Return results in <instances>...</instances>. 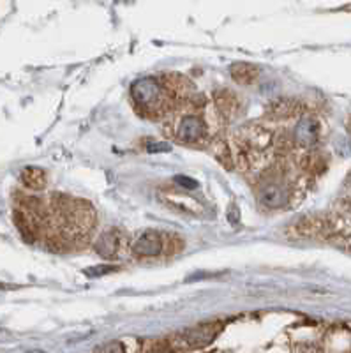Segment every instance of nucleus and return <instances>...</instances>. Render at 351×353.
Masks as SVG:
<instances>
[{
  "label": "nucleus",
  "instance_id": "f257e3e1",
  "mask_svg": "<svg viewBox=\"0 0 351 353\" xmlns=\"http://www.w3.org/2000/svg\"><path fill=\"white\" fill-rule=\"evenodd\" d=\"M131 94L134 101L141 106L154 105L161 96V87L154 78H141L134 81L131 88Z\"/></svg>",
  "mask_w": 351,
  "mask_h": 353
},
{
  "label": "nucleus",
  "instance_id": "f03ea898",
  "mask_svg": "<svg viewBox=\"0 0 351 353\" xmlns=\"http://www.w3.org/2000/svg\"><path fill=\"white\" fill-rule=\"evenodd\" d=\"M259 200L268 209H279L290 201V188L283 182H270L261 189Z\"/></svg>",
  "mask_w": 351,
  "mask_h": 353
},
{
  "label": "nucleus",
  "instance_id": "7ed1b4c3",
  "mask_svg": "<svg viewBox=\"0 0 351 353\" xmlns=\"http://www.w3.org/2000/svg\"><path fill=\"white\" fill-rule=\"evenodd\" d=\"M319 132H321L319 131V122L316 121L314 117H303L295 125L293 138L302 147H312L319 141Z\"/></svg>",
  "mask_w": 351,
  "mask_h": 353
},
{
  "label": "nucleus",
  "instance_id": "20e7f679",
  "mask_svg": "<svg viewBox=\"0 0 351 353\" xmlns=\"http://www.w3.org/2000/svg\"><path fill=\"white\" fill-rule=\"evenodd\" d=\"M219 332V323H208V325L194 327L180 334V341L188 346H205L214 339Z\"/></svg>",
  "mask_w": 351,
  "mask_h": 353
},
{
  "label": "nucleus",
  "instance_id": "39448f33",
  "mask_svg": "<svg viewBox=\"0 0 351 353\" xmlns=\"http://www.w3.org/2000/svg\"><path fill=\"white\" fill-rule=\"evenodd\" d=\"M136 256H157L163 251V239L156 232H145L134 244Z\"/></svg>",
  "mask_w": 351,
  "mask_h": 353
},
{
  "label": "nucleus",
  "instance_id": "423d86ee",
  "mask_svg": "<svg viewBox=\"0 0 351 353\" xmlns=\"http://www.w3.org/2000/svg\"><path fill=\"white\" fill-rule=\"evenodd\" d=\"M203 132H205V124L200 117L189 115V117H184V119L180 121L177 134H179V138L182 141L191 143V141L200 140V138L203 137Z\"/></svg>",
  "mask_w": 351,
  "mask_h": 353
},
{
  "label": "nucleus",
  "instance_id": "0eeeda50",
  "mask_svg": "<svg viewBox=\"0 0 351 353\" xmlns=\"http://www.w3.org/2000/svg\"><path fill=\"white\" fill-rule=\"evenodd\" d=\"M96 251L103 258H115L117 251H119V239L115 233H104L103 237L97 241Z\"/></svg>",
  "mask_w": 351,
  "mask_h": 353
},
{
  "label": "nucleus",
  "instance_id": "6e6552de",
  "mask_svg": "<svg viewBox=\"0 0 351 353\" xmlns=\"http://www.w3.org/2000/svg\"><path fill=\"white\" fill-rule=\"evenodd\" d=\"M21 179H23V182L28 188L34 189H41L44 185V182H46V175L39 168H25L23 173H21Z\"/></svg>",
  "mask_w": 351,
  "mask_h": 353
},
{
  "label": "nucleus",
  "instance_id": "1a4fd4ad",
  "mask_svg": "<svg viewBox=\"0 0 351 353\" xmlns=\"http://www.w3.org/2000/svg\"><path fill=\"white\" fill-rule=\"evenodd\" d=\"M256 72H258V71H256L252 65L243 64V62L232 65V77L235 78L239 83H249V81H252V80H254V77H256Z\"/></svg>",
  "mask_w": 351,
  "mask_h": 353
},
{
  "label": "nucleus",
  "instance_id": "9d476101",
  "mask_svg": "<svg viewBox=\"0 0 351 353\" xmlns=\"http://www.w3.org/2000/svg\"><path fill=\"white\" fill-rule=\"evenodd\" d=\"M147 150L152 154L156 152H164V150H172V145L170 143H164V141H150V143L147 145Z\"/></svg>",
  "mask_w": 351,
  "mask_h": 353
},
{
  "label": "nucleus",
  "instance_id": "9b49d317",
  "mask_svg": "<svg viewBox=\"0 0 351 353\" xmlns=\"http://www.w3.org/2000/svg\"><path fill=\"white\" fill-rule=\"evenodd\" d=\"M96 353H124V348L120 343H108V345L97 348Z\"/></svg>",
  "mask_w": 351,
  "mask_h": 353
},
{
  "label": "nucleus",
  "instance_id": "f8f14e48",
  "mask_svg": "<svg viewBox=\"0 0 351 353\" xmlns=\"http://www.w3.org/2000/svg\"><path fill=\"white\" fill-rule=\"evenodd\" d=\"M175 182L179 185H182V188H185V189H194L196 185V181H192V179H189V176H184V175H179V176H175Z\"/></svg>",
  "mask_w": 351,
  "mask_h": 353
},
{
  "label": "nucleus",
  "instance_id": "ddd939ff",
  "mask_svg": "<svg viewBox=\"0 0 351 353\" xmlns=\"http://www.w3.org/2000/svg\"><path fill=\"white\" fill-rule=\"evenodd\" d=\"M112 270H113V267H92L90 270H87V274H88V276L97 277V276H103V274L112 272Z\"/></svg>",
  "mask_w": 351,
  "mask_h": 353
}]
</instances>
